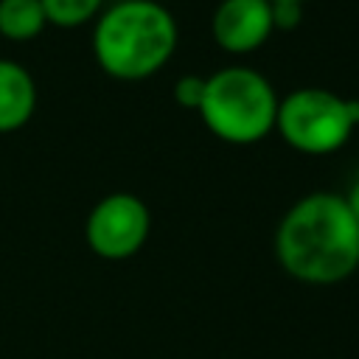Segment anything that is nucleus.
<instances>
[{"label":"nucleus","mask_w":359,"mask_h":359,"mask_svg":"<svg viewBox=\"0 0 359 359\" xmlns=\"http://www.w3.org/2000/svg\"><path fill=\"white\" fill-rule=\"evenodd\" d=\"M275 255L303 283H339L359 266V222L345 196L317 191L297 199L278 224Z\"/></svg>","instance_id":"nucleus-1"},{"label":"nucleus","mask_w":359,"mask_h":359,"mask_svg":"<svg viewBox=\"0 0 359 359\" xmlns=\"http://www.w3.org/2000/svg\"><path fill=\"white\" fill-rule=\"evenodd\" d=\"M177 48L174 14L157 0H121L93 31V50L104 73L121 81L154 76Z\"/></svg>","instance_id":"nucleus-2"},{"label":"nucleus","mask_w":359,"mask_h":359,"mask_svg":"<svg viewBox=\"0 0 359 359\" xmlns=\"http://www.w3.org/2000/svg\"><path fill=\"white\" fill-rule=\"evenodd\" d=\"M278 95L272 84L250 67H224L205 79L199 115L224 143L250 146L275 129Z\"/></svg>","instance_id":"nucleus-3"},{"label":"nucleus","mask_w":359,"mask_h":359,"mask_svg":"<svg viewBox=\"0 0 359 359\" xmlns=\"http://www.w3.org/2000/svg\"><path fill=\"white\" fill-rule=\"evenodd\" d=\"M359 123V101L323 87H300L278 104L275 126L280 137L303 154H331L342 149Z\"/></svg>","instance_id":"nucleus-4"},{"label":"nucleus","mask_w":359,"mask_h":359,"mask_svg":"<svg viewBox=\"0 0 359 359\" xmlns=\"http://www.w3.org/2000/svg\"><path fill=\"white\" fill-rule=\"evenodd\" d=\"M151 216L140 196L135 194H109L95 202L87 216V244L95 255L107 261H123L135 255L149 238Z\"/></svg>","instance_id":"nucleus-5"},{"label":"nucleus","mask_w":359,"mask_h":359,"mask_svg":"<svg viewBox=\"0 0 359 359\" xmlns=\"http://www.w3.org/2000/svg\"><path fill=\"white\" fill-rule=\"evenodd\" d=\"M272 28L269 0H222L210 20L213 39L227 53H250L261 48Z\"/></svg>","instance_id":"nucleus-6"},{"label":"nucleus","mask_w":359,"mask_h":359,"mask_svg":"<svg viewBox=\"0 0 359 359\" xmlns=\"http://www.w3.org/2000/svg\"><path fill=\"white\" fill-rule=\"evenodd\" d=\"M36 109V84L31 73L11 59H0V132H14Z\"/></svg>","instance_id":"nucleus-7"},{"label":"nucleus","mask_w":359,"mask_h":359,"mask_svg":"<svg viewBox=\"0 0 359 359\" xmlns=\"http://www.w3.org/2000/svg\"><path fill=\"white\" fill-rule=\"evenodd\" d=\"M48 25L39 0H0V34L6 39H34Z\"/></svg>","instance_id":"nucleus-8"},{"label":"nucleus","mask_w":359,"mask_h":359,"mask_svg":"<svg viewBox=\"0 0 359 359\" xmlns=\"http://www.w3.org/2000/svg\"><path fill=\"white\" fill-rule=\"evenodd\" d=\"M45 8L48 22L59 28H76L87 20H93L104 0H39Z\"/></svg>","instance_id":"nucleus-9"},{"label":"nucleus","mask_w":359,"mask_h":359,"mask_svg":"<svg viewBox=\"0 0 359 359\" xmlns=\"http://www.w3.org/2000/svg\"><path fill=\"white\" fill-rule=\"evenodd\" d=\"M174 98L185 109H199L202 107V98H205V79H199V76H182L174 84Z\"/></svg>","instance_id":"nucleus-10"},{"label":"nucleus","mask_w":359,"mask_h":359,"mask_svg":"<svg viewBox=\"0 0 359 359\" xmlns=\"http://www.w3.org/2000/svg\"><path fill=\"white\" fill-rule=\"evenodd\" d=\"M269 6H272V25L280 31H292L303 17L300 3H269Z\"/></svg>","instance_id":"nucleus-11"},{"label":"nucleus","mask_w":359,"mask_h":359,"mask_svg":"<svg viewBox=\"0 0 359 359\" xmlns=\"http://www.w3.org/2000/svg\"><path fill=\"white\" fill-rule=\"evenodd\" d=\"M345 202H348V208H351V213H353V219L359 222V180L353 182V188L348 191V196H345Z\"/></svg>","instance_id":"nucleus-12"},{"label":"nucleus","mask_w":359,"mask_h":359,"mask_svg":"<svg viewBox=\"0 0 359 359\" xmlns=\"http://www.w3.org/2000/svg\"><path fill=\"white\" fill-rule=\"evenodd\" d=\"M269 3H300V6H303L306 0H269Z\"/></svg>","instance_id":"nucleus-13"}]
</instances>
